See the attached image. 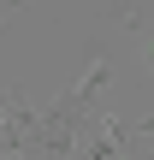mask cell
<instances>
[{"mask_svg":"<svg viewBox=\"0 0 154 160\" xmlns=\"http://www.w3.org/2000/svg\"><path fill=\"white\" fill-rule=\"evenodd\" d=\"M137 59H142V71H148V77H154V36H148V42H142V53H137Z\"/></svg>","mask_w":154,"mask_h":160,"instance_id":"obj_2","label":"cell"},{"mask_svg":"<svg viewBox=\"0 0 154 160\" xmlns=\"http://www.w3.org/2000/svg\"><path fill=\"white\" fill-rule=\"evenodd\" d=\"M107 24H113V30H125V36H142V30H148L142 6H113V12H107Z\"/></svg>","mask_w":154,"mask_h":160,"instance_id":"obj_1","label":"cell"}]
</instances>
